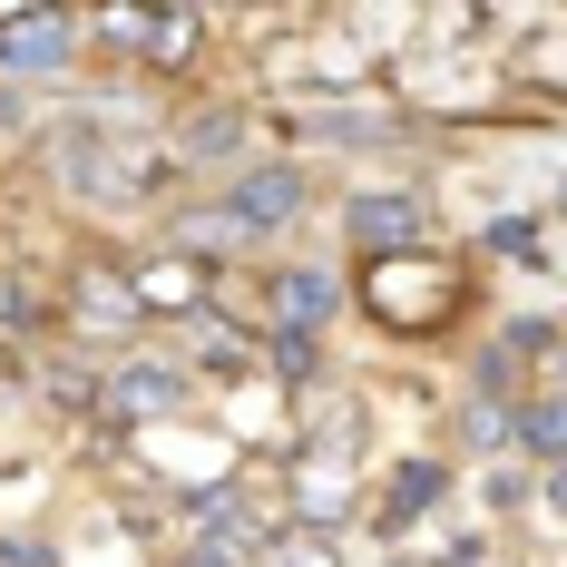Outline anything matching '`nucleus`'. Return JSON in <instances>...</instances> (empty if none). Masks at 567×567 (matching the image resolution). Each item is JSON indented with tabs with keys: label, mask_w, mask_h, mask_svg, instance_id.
<instances>
[{
	"label": "nucleus",
	"mask_w": 567,
	"mask_h": 567,
	"mask_svg": "<svg viewBox=\"0 0 567 567\" xmlns=\"http://www.w3.org/2000/svg\"><path fill=\"white\" fill-rule=\"evenodd\" d=\"M362 293H372V313H382V323H401V333H431V323L451 313V265H421V255H382V265L362 275Z\"/></svg>",
	"instance_id": "1"
},
{
	"label": "nucleus",
	"mask_w": 567,
	"mask_h": 567,
	"mask_svg": "<svg viewBox=\"0 0 567 567\" xmlns=\"http://www.w3.org/2000/svg\"><path fill=\"white\" fill-rule=\"evenodd\" d=\"M0 69H10V79L69 69V20H59V10H0Z\"/></svg>",
	"instance_id": "2"
},
{
	"label": "nucleus",
	"mask_w": 567,
	"mask_h": 567,
	"mask_svg": "<svg viewBox=\"0 0 567 567\" xmlns=\"http://www.w3.org/2000/svg\"><path fill=\"white\" fill-rule=\"evenodd\" d=\"M303 206V176L293 167H255V176H235V196H226V235H265V226H284Z\"/></svg>",
	"instance_id": "3"
},
{
	"label": "nucleus",
	"mask_w": 567,
	"mask_h": 567,
	"mask_svg": "<svg viewBox=\"0 0 567 567\" xmlns=\"http://www.w3.org/2000/svg\"><path fill=\"white\" fill-rule=\"evenodd\" d=\"M352 235L372 255H421V206L411 196H352Z\"/></svg>",
	"instance_id": "4"
},
{
	"label": "nucleus",
	"mask_w": 567,
	"mask_h": 567,
	"mask_svg": "<svg viewBox=\"0 0 567 567\" xmlns=\"http://www.w3.org/2000/svg\"><path fill=\"white\" fill-rule=\"evenodd\" d=\"M275 313H284V333L303 342V323H323V313H333V284L293 265V275H275Z\"/></svg>",
	"instance_id": "5"
},
{
	"label": "nucleus",
	"mask_w": 567,
	"mask_h": 567,
	"mask_svg": "<svg viewBox=\"0 0 567 567\" xmlns=\"http://www.w3.org/2000/svg\"><path fill=\"white\" fill-rule=\"evenodd\" d=\"M431 499H441V470H431V460H411V470H401V480H392V499H382V518H392V528H401V518H421V509H431Z\"/></svg>",
	"instance_id": "6"
},
{
	"label": "nucleus",
	"mask_w": 567,
	"mask_h": 567,
	"mask_svg": "<svg viewBox=\"0 0 567 567\" xmlns=\"http://www.w3.org/2000/svg\"><path fill=\"white\" fill-rule=\"evenodd\" d=\"M518 441L538 460H567V401H528V421H518Z\"/></svg>",
	"instance_id": "7"
},
{
	"label": "nucleus",
	"mask_w": 567,
	"mask_h": 567,
	"mask_svg": "<svg viewBox=\"0 0 567 567\" xmlns=\"http://www.w3.org/2000/svg\"><path fill=\"white\" fill-rule=\"evenodd\" d=\"M117 411H176V372H127Z\"/></svg>",
	"instance_id": "8"
},
{
	"label": "nucleus",
	"mask_w": 567,
	"mask_h": 567,
	"mask_svg": "<svg viewBox=\"0 0 567 567\" xmlns=\"http://www.w3.org/2000/svg\"><path fill=\"white\" fill-rule=\"evenodd\" d=\"M0 567H50V558H40L30 538H0Z\"/></svg>",
	"instance_id": "9"
},
{
	"label": "nucleus",
	"mask_w": 567,
	"mask_h": 567,
	"mask_svg": "<svg viewBox=\"0 0 567 567\" xmlns=\"http://www.w3.org/2000/svg\"><path fill=\"white\" fill-rule=\"evenodd\" d=\"M284 567H333V548H284Z\"/></svg>",
	"instance_id": "10"
}]
</instances>
